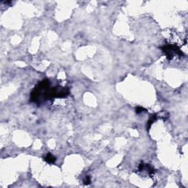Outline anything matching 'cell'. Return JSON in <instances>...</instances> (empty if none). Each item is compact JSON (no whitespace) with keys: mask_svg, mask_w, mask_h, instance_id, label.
<instances>
[{"mask_svg":"<svg viewBox=\"0 0 188 188\" xmlns=\"http://www.w3.org/2000/svg\"><path fill=\"white\" fill-rule=\"evenodd\" d=\"M161 49L166 55L168 60H171L175 54L178 55H183V52L175 45H165L161 47Z\"/></svg>","mask_w":188,"mask_h":188,"instance_id":"1","label":"cell"},{"mask_svg":"<svg viewBox=\"0 0 188 188\" xmlns=\"http://www.w3.org/2000/svg\"><path fill=\"white\" fill-rule=\"evenodd\" d=\"M45 161L47 162L48 163H54L56 161V158L52 153H48L45 157Z\"/></svg>","mask_w":188,"mask_h":188,"instance_id":"2","label":"cell"},{"mask_svg":"<svg viewBox=\"0 0 188 188\" xmlns=\"http://www.w3.org/2000/svg\"><path fill=\"white\" fill-rule=\"evenodd\" d=\"M157 115H152L150 117V118H149L148 121V123H147V129H150L151 126L152 125V124L154 123V122L157 121Z\"/></svg>","mask_w":188,"mask_h":188,"instance_id":"3","label":"cell"},{"mask_svg":"<svg viewBox=\"0 0 188 188\" xmlns=\"http://www.w3.org/2000/svg\"><path fill=\"white\" fill-rule=\"evenodd\" d=\"M135 111H136V113L140 114V113H142L143 112L146 111V110L145 108L142 107H137L136 109H135Z\"/></svg>","mask_w":188,"mask_h":188,"instance_id":"4","label":"cell"},{"mask_svg":"<svg viewBox=\"0 0 188 188\" xmlns=\"http://www.w3.org/2000/svg\"><path fill=\"white\" fill-rule=\"evenodd\" d=\"M84 184H91V178L89 176H87L84 179Z\"/></svg>","mask_w":188,"mask_h":188,"instance_id":"5","label":"cell"}]
</instances>
